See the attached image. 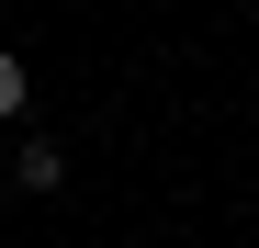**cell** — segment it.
Returning a JSON list of instances; mask_svg holds the SVG:
<instances>
[{
	"label": "cell",
	"mask_w": 259,
	"mask_h": 248,
	"mask_svg": "<svg viewBox=\"0 0 259 248\" xmlns=\"http://www.w3.org/2000/svg\"><path fill=\"white\" fill-rule=\"evenodd\" d=\"M12 181H23V192H57V181H68V158H57V136H23V158H12Z\"/></svg>",
	"instance_id": "1"
},
{
	"label": "cell",
	"mask_w": 259,
	"mask_h": 248,
	"mask_svg": "<svg viewBox=\"0 0 259 248\" xmlns=\"http://www.w3.org/2000/svg\"><path fill=\"white\" fill-rule=\"evenodd\" d=\"M23 102H34V79H23V57L0 46V124H23Z\"/></svg>",
	"instance_id": "2"
}]
</instances>
